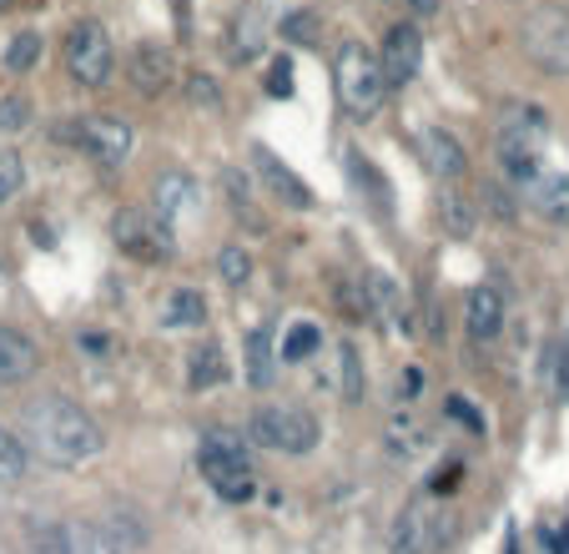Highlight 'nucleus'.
Here are the masks:
<instances>
[{
	"label": "nucleus",
	"instance_id": "nucleus-40",
	"mask_svg": "<svg viewBox=\"0 0 569 554\" xmlns=\"http://www.w3.org/2000/svg\"><path fill=\"white\" fill-rule=\"evenodd\" d=\"M409 6H413V16H433L443 0H409Z\"/></svg>",
	"mask_w": 569,
	"mask_h": 554
},
{
	"label": "nucleus",
	"instance_id": "nucleus-6",
	"mask_svg": "<svg viewBox=\"0 0 569 554\" xmlns=\"http://www.w3.org/2000/svg\"><path fill=\"white\" fill-rule=\"evenodd\" d=\"M66 71H71L76 86H87V91H101V86L111 81V71H117V51H111V36L101 21H76L71 31H66Z\"/></svg>",
	"mask_w": 569,
	"mask_h": 554
},
{
	"label": "nucleus",
	"instance_id": "nucleus-29",
	"mask_svg": "<svg viewBox=\"0 0 569 554\" xmlns=\"http://www.w3.org/2000/svg\"><path fill=\"white\" fill-rule=\"evenodd\" d=\"M322 343V328L318 323H292L288 338H282V363H302L312 348Z\"/></svg>",
	"mask_w": 569,
	"mask_h": 554
},
{
	"label": "nucleus",
	"instance_id": "nucleus-38",
	"mask_svg": "<svg viewBox=\"0 0 569 554\" xmlns=\"http://www.w3.org/2000/svg\"><path fill=\"white\" fill-rule=\"evenodd\" d=\"M449 414L459 418L463 428H473V434H483V418L473 414V404H469V398H463V394H453V398H449Z\"/></svg>",
	"mask_w": 569,
	"mask_h": 554
},
{
	"label": "nucleus",
	"instance_id": "nucleus-19",
	"mask_svg": "<svg viewBox=\"0 0 569 554\" xmlns=\"http://www.w3.org/2000/svg\"><path fill=\"white\" fill-rule=\"evenodd\" d=\"M278 378V353H272V323H258L248 333V384L252 388H272Z\"/></svg>",
	"mask_w": 569,
	"mask_h": 554
},
{
	"label": "nucleus",
	"instance_id": "nucleus-25",
	"mask_svg": "<svg viewBox=\"0 0 569 554\" xmlns=\"http://www.w3.org/2000/svg\"><path fill=\"white\" fill-rule=\"evenodd\" d=\"M348 177H353L358 192L373 197V212H378V217H388V187H383V177L373 171V161H368L363 151H348Z\"/></svg>",
	"mask_w": 569,
	"mask_h": 554
},
{
	"label": "nucleus",
	"instance_id": "nucleus-2",
	"mask_svg": "<svg viewBox=\"0 0 569 554\" xmlns=\"http://www.w3.org/2000/svg\"><path fill=\"white\" fill-rule=\"evenodd\" d=\"M197 469L212 484L217 499L227 504H248L258 494V479H252V454L248 444L232 434V428H207L202 448H197Z\"/></svg>",
	"mask_w": 569,
	"mask_h": 554
},
{
	"label": "nucleus",
	"instance_id": "nucleus-13",
	"mask_svg": "<svg viewBox=\"0 0 569 554\" xmlns=\"http://www.w3.org/2000/svg\"><path fill=\"white\" fill-rule=\"evenodd\" d=\"M252 161H258L262 181H268V187H272V197H282V207H292V212H308V207H312L308 181H302L298 171H292L288 161L278 157V151H268V147H252Z\"/></svg>",
	"mask_w": 569,
	"mask_h": 554
},
{
	"label": "nucleus",
	"instance_id": "nucleus-33",
	"mask_svg": "<svg viewBox=\"0 0 569 554\" xmlns=\"http://www.w3.org/2000/svg\"><path fill=\"white\" fill-rule=\"evenodd\" d=\"M26 187V167L16 151H0V202H11L16 192Z\"/></svg>",
	"mask_w": 569,
	"mask_h": 554
},
{
	"label": "nucleus",
	"instance_id": "nucleus-34",
	"mask_svg": "<svg viewBox=\"0 0 569 554\" xmlns=\"http://www.w3.org/2000/svg\"><path fill=\"white\" fill-rule=\"evenodd\" d=\"M76 554H121V544L111 540L97 524H81V540H76Z\"/></svg>",
	"mask_w": 569,
	"mask_h": 554
},
{
	"label": "nucleus",
	"instance_id": "nucleus-26",
	"mask_svg": "<svg viewBox=\"0 0 569 554\" xmlns=\"http://www.w3.org/2000/svg\"><path fill=\"white\" fill-rule=\"evenodd\" d=\"M217 273H222L227 288H242V283L252 277V257H248V247H242V243H227L222 253H217Z\"/></svg>",
	"mask_w": 569,
	"mask_h": 554
},
{
	"label": "nucleus",
	"instance_id": "nucleus-41",
	"mask_svg": "<svg viewBox=\"0 0 569 554\" xmlns=\"http://www.w3.org/2000/svg\"><path fill=\"white\" fill-rule=\"evenodd\" d=\"M559 388L569 394V353H565V368H559Z\"/></svg>",
	"mask_w": 569,
	"mask_h": 554
},
{
	"label": "nucleus",
	"instance_id": "nucleus-36",
	"mask_svg": "<svg viewBox=\"0 0 569 554\" xmlns=\"http://www.w3.org/2000/svg\"><path fill=\"white\" fill-rule=\"evenodd\" d=\"M483 207H489L499 222H515V197H509L499 181H489V187H483Z\"/></svg>",
	"mask_w": 569,
	"mask_h": 554
},
{
	"label": "nucleus",
	"instance_id": "nucleus-16",
	"mask_svg": "<svg viewBox=\"0 0 569 554\" xmlns=\"http://www.w3.org/2000/svg\"><path fill=\"white\" fill-rule=\"evenodd\" d=\"M368 293H373V313L388 323V333H419L413 328V308H409V298H403V288H398L388 273H368Z\"/></svg>",
	"mask_w": 569,
	"mask_h": 554
},
{
	"label": "nucleus",
	"instance_id": "nucleus-31",
	"mask_svg": "<svg viewBox=\"0 0 569 554\" xmlns=\"http://www.w3.org/2000/svg\"><path fill=\"white\" fill-rule=\"evenodd\" d=\"M41 61V36L36 31H21L11 41V51H6V66H11V71H31V66Z\"/></svg>",
	"mask_w": 569,
	"mask_h": 554
},
{
	"label": "nucleus",
	"instance_id": "nucleus-22",
	"mask_svg": "<svg viewBox=\"0 0 569 554\" xmlns=\"http://www.w3.org/2000/svg\"><path fill=\"white\" fill-rule=\"evenodd\" d=\"M227 378V358L217 343H202V348H192V358H187V388H217Z\"/></svg>",
	"mask_w": 569,
	"mask_h": 554
},
{
	"label": "nucleus",
	"instance_id": "nucleus-39",
	"mask_svg": "<svg viewBox=\"0 0 569 554\" xmlns=\"http://www.w3.org/2000/svg\"><path fill=\"white\" fill-rule=\"evenodd\" d=\"M192 101H197V107H202V101H207V107H217V81H212V76H192Z\"/></svg>",
	"mask_w": 569,
	"mask_h": 554
},
{
	"label": "nucleus",
	"instance_id": "nucleus-18",
	"mask_svg": "<svg viewBox=\"0 0 569 554\" xmlns=\"http://www.w3.org/2000/svg\"><path fill=\"white\" fill-rule=\"evenodd\" d=\"M192 207H197V181L187 177V171H167V177L157 181V217L177 227Z\"/></svg>",
	"mask_w": 569,
	"mask_h": 554
},
{
	"label": "nucleus",
	"instance_id": "nucleus-17",
	"mask_svg": "<svg viewBox=\"0 0 569 554\" xmlns=\"http://www.w3.org/2000/svg\"><path fill=\"white\" fill-rule=\"evenodd\" d=\"M41 368V348L26 333L0 328V384H26Z\"/></svg>",
	"mask_w": 569,
	"mask_h": 554
},
{
	"label": "nucleus",
	"instance_id": "nucleus-35",
	"mask_svg": "<svg viewBox=\"0 0 569 554\" xmlns=\"http://www.w3.org/2000/svg\"><path fill=\"white\" fill-rule=\"evenodd\" d=\"M282 36H288L292 46H312L318 41V21H312L308 11H292L288 21H282Z\"/></svg>",
	"mask_w": 569,
	"mask_h": 554
},
{
	"label": "nucleus",
	"instance_id": "nucleus-14",
	"mask_svg": "<svg viewBox=\"0 0 569 554\" xmlns=\"http://www.w3.org/2000/svg\"><path fill=\"white\" fill-rule=\"evenodd\" d=\"M463 328H469L473 343H495L499 333H505V298H499V288H489V283L469 288V303H463Z\"/></svg>",
	"mask_w": 569,
	"mask_h": 554
},
{
	"label": "nucleus",
	"instance_id": "nucleus-10",
	"mask_svg": "<svg viewBox=\"0 0 569 554\" xmlns=\"http://www.w3.org/2000/svg\"><path fill=\"white\" fill-rule=\"evenodd\" d=\"M378 61H383L388 91H398V86H409L413 76H419V66H423V36H419V26H413V21L388 26L383 46H378Z\"/></svg>",
	"mask_w": 569,
	"mask_h": 554
},
{
	"label": "nucleus",
	"instance_id": "nucleus-24",
	"mask_svg": "<svg viewBox=\"0 0 569 554\" xmlns=\"http://www.w3.org/2000/svg\"><path fill=\"white\" fill-rule=\"evenodd\" d=\"M439 222H443V233L449 237H469L473 222H479V207H469V197L449 187V192L439 197Z\"/></svg>",
	"mask_w": 569,
	"mask_h": 554
},
{
	"label": "nucleus",
	"instance_id": "nucleus-20",
	"mask_svg": "<svg viewBox=\"0 0 569 554\" xmlns=\"http://www.w3.org/2000/svg\"><path fill=\"white\" fill-rule=\"evenodd\" d=\"M207 323V303L197 288H172L161 298V328H202Z\"/></svg>",
	"mask_w": 569,
	"mask_h": 554
},
{
	"label": "nucleus",
	"instance_id": "nucleus-11",
	"mask_svg": "<svg viewBox=\"0 0 569 554\" xmlns=\"http://www.w3.org/2000/svg\"><path fill=\"white\" fill-rule=\"evenodd\" d=\"M117 243L127 247L131 257H141V263H161V257H172L177 237H172V222H161L157 212H127L117 217Z\"/></svg>",
	"mask_w": 569,
	"mask_h": 554
},
{
	"label": "nucleus",
	"instance_id": "nucleus-28",
	"mask_svg": "<svg viewBox=\"0 0 569 554\" xmlns=\"http://www.w3.org/2000/svg\"><path fill=\"white\" fill-rule=\"evenodd\" d=\"M338 363H343V398L348 404H358V398H363V358H358V343H338Z\"/></svg>",
	"mask_w": 569,
	"mask_h": 554
},
{
	"label": "nucleus",
	"instance_id": "nucleus-3",
	"mask_svg": "<svg viewBox=\"0 0 569 554\" xmlns=\"http://www.w3.org/2000/svg\"><path fill=\"white\" fill-rule=\"evenodd\" d=\"M549 141V117L539 107H505L499 117V167L515 187H535L539 181V157Z\"/></svg>",
	"mask_w": 569,
	"mask_h": 554
},
{
	"label": "nucleus",
	"instance_id": "nucleus-23",
	"mask_svg": "<svg viewBox=\"0 0 569 554\" xmlns=\"http://www.w3.org/2000/svg\"><path fill=\"white\" fill-rule=\"evenodd\" d=\"M423 444H429V434H423V424L409 414V408L388 418V454L393 458H413Z\"/></svg>",
	"mask_w": 569,
	"mask_h": 554
},
{
	"label": "nucleus",
	"instance_id": "nucleus-4",
	"mask_svg": "<svg viewBox=\"0 0 569 554\" xmlns=\"http://www.w3.org/2000/svg\"><path fill=\"white\" fill-rule=\"evenodd\" d=\"M333 81H338V101H343L348 117L353 121L378 117V107L388 97V76H383L378 51H368L363 41H343L333 61Z\"/></svg>",
	"mask_w": 569,
	"mask_h": 554
},
{
	"label": "nucleus",
	"instance_id": "nucleus-27",
	"mask_svg": "<svg viewBox=\"0 0 569 554\" xmlns=\"http://www.w3.org/2000/svg\"><path fill=\"white\" fill-rule=\"evenodd\" d=\"M26 464H31L26 444L11 434V428H0V484H16L26 474Z\"/></svg>",
	"mask_w": 569,
	"mask_h": 554
},
{
	"label": "nucleus",
	"instance_id": "nucleus-9",
	"mask_svg": "<svg viewBox=\"0 0 569 554\" xmlns=\"http://www.w3.org/2000/svg\"><path fill=\"white\" fill-rule=\"evenodd\" d=\"M443 514L433 510V499H413L403 504L393 524V554H433L443 544Z\"/></svg>",
	"mask_w": 569,
	"mask_h": 554
},
{
	"label": "nucleus",
	"instance_id": "nucleus-5",
	"mask_svg": "<svg viewBox=\"0 0 569 554\" xmlns=\"http://www.w3.org/2000/svg\"><path fill=\"white\" fill-rule=\"evenodd\" d=\"M519 51L545 76H569V6H535L519 26Z\"/></svg>",
	"mask_w": 569,
	"mask_h": 554
},
{
	"label": "nucleus",
	"instance_id": "nucleus-15",
	"mask_svg": "<svg viewBox=\"0 0 569 554\" xmlns=\"http://www.w3.org/2000/svg\"><path fill=\"white\" fill-rule=\"evenodd\" d=\"M419 157H423V167H429L433 177H449V181L463 177V167H469L459 137H453V131H443V127H423L419 131Z\"/></svg>",
	"mask_w": 569,
	"mask_h": 554
},
{
	"label": "nucleus",
	"instance_id": "nucleus-30",
	"mask_svg": "<svg viewBox=\"0 0 569 554\" xmlns=\"http://www.w3.org/2000/svg\"><path fill=\"white\" fill-rule=\"evenodd\" d=\"M31 554H76V540L66 524H36L31 530Z\"/></svg>",
	"mask_w": 569,
	"mask_h": 554
},
{
	"label": "nucleus",
	"instance_id": "nucleus-32",
	"mask_svg": "<svg viewBox=\"0 0 569 554\" xmlns=\"http://www.w3.org/2000/svg\"><path fill=\"white\" fill-rule=\"evenodd\" d=\"M31 127V101L26 97H6L0 101V137H16V131Z\"/></svg>",
	"mask_w": 569,
	"mask_h": 554
},
{
	"label": "nucleus",
	"instance_id": "nucleus-7",
	"mask_svg": "<svg viewBox=\"0 0 569 554\" xmlns=\"http://www.w3.org/2000/svg\"><path fill=\"white\" fill-rule=\"evenodd\" d=\"M252 434H258L262 448H278V454H312L318 448V418L302 404H268L252 414Z\"/></svg>",
	"mask_w": 569,
	"mask_h": 554
},
{
	"label": "nucleus",
	"instance_id": "nucleus-37",
	"mask_svg": "<svg viewBox=\"0 0 569 554\" xmlns=\"http://www.w3.org/2000/svg\"><path fill=\"white\" fill-rule=\"evenodd\" d=\"M268 97H292V61H272V71H268Z\"/></svg>",
	"mask_w": 569,
	"mask_h": 554
},
{
	"label": "nucleus",
	"instance_id": "nucleus-1",
	"mask_svg": "<svg viewBox=\"0 0 569 554\" xmlns=\"http://www.w3.org/2000/svg\"><path fill=\"white\" fill-rule=\"evenodd\" d=\"M26 448H36L56 469H81L107 448V434L81 404H71L66 394H46L26 408Z\"/></svg>",
	"mask_w": 569,
	"mask_h": 554
},
{
	"label": "nucleus",
	"instance_id": "nucleus-21",
	"mask_svg": "<svg viewBox=\"0 0 569 554\" xmlns=\"http://www.w3.org/2000/svg\"><path fill=\"white\" fill-rule=\"evenodd\" d=\"M535 212L555 227H569V171H555L535 187Z\"/></svg>",
	"mask_w": 569,
	"mask_h": 554
},
{
	"label": "nucleus",
	"instance_id": "nucleus-8",
	"mask_svg": "<svg viewBox=\"0 0 569 554\" xmlns=\"http://www.w3.org/2000/svg\"><path fill=\"white\" fill-rule=\"evenodd\" d=\"M71 137H76V147L87 151L97 167H107V171H117L121 161L131 157V141H137V131H131V121L127 117H107V111H97V117H81V121H71Z\"/></svg>",
	"mask_w": 569,
	"mask_h": 554
},
{
	"label": "nucleus",
	"instance_id": "nucleus-42",
	"mask_svg": "<svg viewBox=\"0 0 569 554\" xmlns=\"http://www.w3.org/2000/svg\"><path fill=\"white\" fill-rule=\"evenodd\" d=\"M11 6H16V0H0V11H11Z\"/></svg>",
	"mask_w": 569,
	"mask_h": 554
},
{
	"label": "nucleus",
	"instance_id": "nucleus-12",
	"mask_svg": "<svg viewBox=\"0 0 569 554\" xmlns=\"http://www.w3.org/2000/svg\"><path fill=\"white\" fill-rule=\"evenodd\" d=\"M127 71H131V86H137L141 97H161V91L172 86L177 66H172V51H167V46L141 41V46H131Z\"/></svg>",
	"mask_w": 569,
	"mask_h": 554
}]
</instances>
